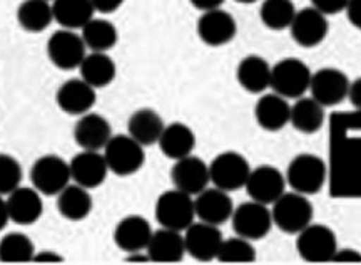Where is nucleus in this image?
<instances>
[{
  "mask_svg": "<svg viewBox=\"0 0 361 265\" xmlns=\"http://www.w3.org/2000/svg\"><path fill=\"white\" fill-rule=\"evenodd\" d=\"M71 178L78 185L94 190L106 182L109 166L104 158V153L82 150L69 161Z\"/></svg>",
  "mask_w": 361,
  "mask_h": 265,
  "instance_id": "f3484780",
  "label": "nucleus"
},
{
  "mask_svg": "<svg viewBox=\"0 0 361 265\" xmlns=\"http://www.w3.org/2000/svg\"><path fill=\"white\" fill-rule=\"evenodd\" d=\"M348 100L356 110H361V78L351 81L350 83Z\"/></svg>",
  "mask_w": 361,
  "mask_h": 265,
  "instance_id": "37998d69",
  "label": "nucleus"
},
{
  "mask_svg": "<svg viewBox=\"0 0 361 265\" xmlns=\"http://www.w3.org/2000/svg\"><path fill=\"white\" fill-rule=\"evenodd\" d=\"M231 223L236 235L255 242L268 235L273 227V215H271L268 205L250 200L234 208Z\"/></svg>",
  "mask_w": 361,
  "mask_h": 265,
  "instance_id": "9d476101",
  "label": "nucleus"
},
{
  "mask_svg": "<svg viewBox=\"0 0 361 265\" xmlns=\"http://www.w3.org/2000/svg\"><path fill=\"white\" fill-rule=\"evenodd\" d=\"M85 54H87V47H85L82 35L78 34V30L62 27L47 40L49 61L61 71L79 69Z\"/></svg>",
  "mask_w": 361,
  "mask_h": 265,
  "instance_id": "6e6552de",
  "label": "nucleus"
},
{
  "mask_svg": "<svg viewBox=\"0 0 361 265\" xmlns=\"http://www.w3.org/2000/svg\"><path fill=\"white\" fill-rule=\"evenodd\" d=\"M291 106L276 93L263 94L255 106L256 123L266 131H279L290 123Z\"/></svg>",
  "mask_w": 361,
  "mask_h": 265,
  "instance_id": "b1692460",
  "label": "nucleus"
},
{
  "mask_svg": "<svg viewBox=\"0 0 361 265\" xmlns=\"http://www.w3.org/2000/svg\"><path fill=\"white\" fill-rule=\"evenodd\" d=\"M216 260L223 264H250L256 260V249L251 240L236 235L223 240Z\"/></svg>",
  "mask_w": 361,
  "mask_h": 265,
  "instance_id": "c9c22d12",
  "label": "nucleus"
},
{
  "mask_svg": "<svg viewBox=\"0 0 361 265\" xmlns=\"http://www.w3.org/2000/svg\"><path fill=\"white\" fill-rule=\"evenodd\" d=\"M151 223L141 215H128L114 228V242L126 254L144 252L152 235Z\"/></svg>",
  "mask_w": 361,
  "mask_h": 265,
  "instance_id": "4be33fe9",
  "label": "nucleus"
},
{
  "mask_svg": "<svg viewBox=\"0 0 361 265\" xmlns=\"http://www.w3.org/2000/svg\"><path fill=\"white\" fill-rule=\"evenodd\" d=\"M326 163L322 156L303 153L291 160L286 170V183L293 192L303 193V195H314L326 183Z\"/></svg>",
  "mask_w": 361,
  "mask_h": 265,
  "instance_id": "7ed1b4c3",
  "label": "nucleus"
},
{
  "mask_svg": "<svg viewBox=\"0 0 361 265\" xmlns=\"http://www.w3.org/2000/svg\"><path fill=\"white\" fill-rule=\"evenodd\" d=\"M64 257L61 254L54 252V250H40V252H35L32 262L37 264H56V262H62Z\"/></svg>",
  "mask_w": 361,
  "mask_h": 265,
  "instance_id": "79ce46f5",
  "label": "nucleus"
},
{
  "mask_svg": "<svg viewBox=\"0 0 361 265\" xmlns=\"http://www.w3.org/2000/svg\"><path fill=\"white\" fill-rule=\"evenodd\" d=\"M335 264H361V252L356 249H336L331 257Z\"/></svg>",
  "mask_w": 361,
  "mask_h": 265,
  "instance_id": "58836bf2",
  "label": "nucleus"
},
{
  "mask_svg": "<svg viewBox=\"0 0 361 265\" xmlns=\"http://www.w3.org/2000/svg\"><path fill=\"white\" fill-rule=\"evenodd\" d=\"M314 8L323 12L324 16H333V13H340L346 8L348 0H311Z\"/></svg>",
  "mask_w": 361,
  "mask_h": 265,
  "instance_id": "4c0bfd02",
  "label": "nucleus"
},
{
  "mask_svg": "<svg viewBox=\"0 0 361 265\" xmlns=\"http://www.w3.org/2000/svg\"><path fill=\"white\" fill-rule=\"evenodd\" d=\"M223 233L218 225L207 222H192L184 230V244L186 254L200 262H209L218 257V252L223 244Z\"/></svg>",
  "mask_w": 361,
  "mask_h": 265,
  "instance_id": "f8f14e48",
  "label": "nucleus"
},
{
  "mask_svg": "<svg viewBox=\"0 0 361 265\" xmlns=\"http://www.w3.org/2000/svg\"><path fill=\"white\" fill-rule=\"evenodd\" d=\"M154 213L161 227L179 232L186 230L196 218L192 195L178 188L164 192L156 201Z\"/></svg>",
  "mask_w": 361,
  "mask_h": 265,
  "instance_id": "39448f33",
  "label": "nucleus"
},
{
  "mask_svg": "<svg viewBox=\"0 0 361 265\" xmlns=\"http://www.w3.org/2000/svg\"><path fill=\"white\" fill-rule=\"evenodd\" d=\"M328 16H324L323 12H319L318 8L313 6L296 11L295 17H293L290 29L291 37L295 39V42L301 47H316L326 39L329 24H328Z\"/></svg>",
  "mask_w": 361,
  "mask_h": 265,
  "instance_id": "ddd939ff",
  "label": "nucleus"
},
{
  "mask_svg": "<svg viewBox=\"0 0 361 265\" xmlns=\"http://www.w3.org/2000/svg\"><path fill=\"white\" fill-rule=\"evenodd\" d=\"M251 173L250 161L238 151L219 153L209 165L211 183L224 192H234L245 188Z\"/></svg>",
  "mask_w": 361,
  "mask_h": 265,
  "instance_id": "1a4fd4ad",
  "label": "nucleus"
},
{
  "mask_svg": "<svg viewBox=\"0 0 361 265\" xmlns=\"http://www.w3.org/2000/svg\"><path fill=\"white\" fill-rule=\"evenodd\" d=\"M164 119L152 107H141L134 111L128 119V134L141 145L151 146L159 141L162 129H164Z\"/></svg>",
  "mask_w": 361,
  "mask_h": 265,
  "instance_id": "bb28decb",
  "label": "nucleus"
},
{
  "mask_svg": "<svg viewBox=\"0 0 361 265\" xmlns=\"http://www.w3.org/2000/svg\"><path fill=\"white\" fill-rule=\"evenodd\" d=\"M189 4L197 11L206 12V11H213V8H218L224 4V0H189Z\"/></svg>",
  "mask_w": 361,
  "mask_h": 265,
  "instance_id": "c03bdc74",
  "label": "nucleus"
},
{
  "mask_svg": "<svg viewBox=\"0 0 361 265\" xmlns=\"http://www.w3.org/2000/svg\"><path fill=\"white\" fill-rule=\"evenodd\" d=\"M236 2H239V4H252V2H256V0H236Z\"/></svg>",
  "mask_w": 361,
  "mask_h": 265,
  "instance_id": "49530a36",
  "label": "nucleus"
},
{
  "mask_svg": "<svg viewBox=\"0 0 361 265\" xmlns=\"http://www.w3.org/2000/svg\"><path fill=\"white\" fill-rule=\"evenodd\" d=\"M8 218L16 225H34L44 213L42 193L29 187H17L7 195Z\"/></svg>",
  "mask_w": 361,
  "mask_h": 265,
  "instance_id": "a211bd4d",
  "label": "nucleus"
},
{
  "mask_svg": "<svg viewBox=\"0 0 361 265\" xmlns=\"http://www.w3.org/2000/svg\"><path fill=\"white\" fill-rule=\"evenodd\" d=\"M286 177L271 165H261L251 170L246 179V192L251 200L264 205H273L286 192Z\"/></svg>",
  "mask_w": 361,
  "mask_h": 265,
  "instance_id": "4468645a",
  "label": "nucleus"
},
{
  "mask_svg": "<svg viewBox=\"0 0 361 265\" xmlns=\"http://www.w3.org/2000/svg\"><path fill=\"white\" fill-rule=\"evenodd\" d=\"M17 22L25 33H44L54 22L52 2H47V0H24L17 8Z\"/></svg>",
  "mask_w": 361,
  "mask_h": 265,
  "instance_id": "473e14b6",
  "label": "nucleus"
},
{
  "mask_svg": "<svg viewBox=\"0 0 361 265\" xmlns=\"http://www.w3.org/2000/svg\"><path fill=\"white\" fill-rule=\"evenodd\" d=\"M157 145H159L162 155L176 161L192 155L194 146H196V134L188 124L176 121V123L166 124Z\"/></svg>",
  "mask_w": 361,
  "mask_h": 265,
  "instance_id": "a878e982",
  "label": "nucleus"
},
{
  "mask_svg": "<svg viewBox=\"0 0 361 265\" xmlns=\"http://www.w3.org/2000/svg\"><path fill=\"white\" fill-rule=\"evenodd\" d=\"M311 71L306 62L296 57H286L271 66L273 91L283 98H301L310 91Z\"/></svg>",
  "mask_w": 361,
  "mask_h": 265,
  "instance_id": "20e7f679",
  "label": "nucleus"
},
{
  "mask_svg": "<svg viewBox=\"0 0 361 265\" xmlns=\"http://www.w3.org/2000/svg\"><path fill=\"white\" fill-rule=\"evenodd\" d=\"M196 30L206 46L221 47L236 37L238 24L231 13L218 7L202 12V16L197 19Z\"/></svg>",
  "mask_w": 361,
  "mask_h": 265,
  "instance_id": "2eb2a0df",
  "label": "nucleus"
},
{
  "mask_svg": "<svg viewBox=\"0 0 361 265\" xmlns=\"http://www.w3.org/2000/svg\"><path fill=\"white\" fill-rule=\"evenodd\" d=\"M345 12L351 25L361 30V0H348Z\"/></svg>",
  "mask_w": 361,
  "mask_h": 265,
  "instance_id": "a19ab883",
  "label": "nucleus"
},
{
  "mask_svg": "<svg viewBox=\"0 0 361 265\" xmlns=\"http://www.w3.org/2000/svg\"><path fill=\"white\" fill-rule=\"evenodd\" d=\"M104 158L111 173L117 177H130L144 166L146 151L130 134H112L109 143L104 148Z\"/></svg>",
  "mask_w": 361,
  "mask_h": 265,
  "instance_id": "f257e3e1",
  "label": "nucleus"
},
{
  "mask_svg": "<svg viewBox=\"0 0 361 265\" xmlns=\"http://www.w3.org/2000/svg\"><path fill=\"white\" fill-rule=\"evenodd\" d=\"M290 123L296 131L303 134H314L324 124V106L319 105L314 98H298L291 106Z\"/></svg>",
  "mask_w": 361,
  "mask_h": 265,
  "instance_id": "7c9ffc66",
  "label": "nucleus"
},
{
  "mask_svg": "<svg viewBox=\"0 0 361 265\" xmlns=\"http://www.w3.org/2000/svg\"><path fill=\"white\" fill-rule=\"evenodd\" d=\"M47 2H52V0H47Z\"/></svg>",
  "mask_w": 361,
  "mask_h": 265,
  "instance_id": "de8ad7c7",
  "label": "nucleus"
},
{
  "mask_svg": "<svg viewBox=\"0 0 361 265\" xmlns=\"http://www.w3.org/2000/svg\"><path fill=\"white\" fill-rule=\"evenodd\" d=\"M34 255V242L25 233L11 232L0 239V262L2 264L32 262Z\"/></svg>",
  "mask_w": 361,
  "mask_h": 265,
  "instance_id": "72a5a7b5",
  "label": "nucleus"
},
{
  "mask_svg": "<svg viewBox=\"0 0 361 265\" xmlns=\"http://www.w3.org/2000/svg\"><path fill=\"white\" fill-rule=\"evenodd\" d=\"M296 8L291 0H264L261 4V22L271 30L288 29L295 17Z\"/></svg>",
  "mask_w": 361,
  "mask_h": 265,
  "instance_id": "f704fd0d",
  "label": "nucleus"
},
{
  "mask_svg": "<svg viewBox=\"0 0 361 265\" xmlns=\"http://www.w3.org/2000/svg\"><path fill=\"white\" fill-rule=\"evenodd\" d=\"M313 213V205L308 196L298 192H284L271 208L273 225H276L284 233H300L305 227L310 225Z\"/></svg>",
  "mask_w": 361,
  "mask_h": 265,
  "instance_id": "f03ea898",
  "label": "nucleus"
},
{
  "mask_svg": "<svg viewBox=\"0 0 361 265\" xmlns=\"http://www.w3.org/2000/svg\"><path fill=\"white\" fill-rule=\"evenodd\" d=\"M80 35H82L85 47L90 52H109L119 39L117 27L104 17H92L80 29Z\"/></svg>",
  "mask_w": 361,
  "mask_h": 265,
  "instance_id": "2f4dec72",
  "label": "nucleus"
},
{
  "mask_svg": "<svg viewBox=\"0 0 361 265\" xmlns=\"http://www.w3.org/2000/svg\"><path fill=\"white\" fill-rule=\"evenodd\" d=\"M348 76L336 67H323L311 74L310 93L319 105L324 107L340 105L348 98L350 89Z\"/></svg>",
  "mask_w": 361,
  "mask_h": 265,
  "instance_id": "9b49d317",
  "label": "nucleus"
},
{
  "mask_svg": "<svg viewBox=\"0 0 361 265\" xmlns=\"http://www.w3.org/2000/svg\"><path fill=\"white\" fill-rule=\"evenodd\" d=\"M126 0H90L94 11L99 13H112L123 7Z\"/></svg>",
  "mask_w": 361,
  "mask_h": 265,
  "instance_id": "ea45409f",
  "label": "nucleus"
},
{
  "mask_svg": "<svg viewBox=\"0 0 361 265\" xmlns=\"http://www.w3.org/2000/svg\"><path fill=\"white\" fill-rule=\"evenodd\" d=\"M30 182L45 196H57L72 182L69 161L59 155H44L30 168Z\"/></svg>",
  "mask_w": 361,
  "mask_h": 265,
  "instance_id": "423d86ee",
  "label": "nucleus"
},
{
  "mask_svg": "<svg viewBox=\"0 0 361 265\" xmlns=\"http://www.w3.org/2000/svg\"><path fill=\"white\" fill-rule=\"evenodd\" d=\"M11 222L8 218V210H7V201L4 200V196L0 195V232L7 227V223Z\"/></svg>",
  "mask_w": 361,
  "mask_h": 265,
  "instance_id": "a18cd8bd",
  "label": "nucleus"
},
{
  "mask_svg": "<svg viewBox=\"0 0 361 265\" xmlns=\"http://www.w3.org/2000/svg\"><path fill=\"white\" fill-rule=\"evenodd\" d=\"M146 252L149 260L156 264H176L183 260L186 255V244L184 235L179 230L161 227L159 230L152 232Z\"/></svg>",
  "mask_w": 361,
  "mask_h": 265,
  "instance_id": "5701e85b",
  "label": "nucleus"
},
{
  "mask_svg": "<svg viewBox=\"0 0 361 265\" xmlns=\"http://www.w3.org/2000/svg\"><path fill=\"white\" fill-rule=\"evenodd\" d=\"M80 78L90 86L101 89L116 79L117 66L107 52H87L79 66Z\"/></svg>",
  "mask_w": 361,
  "mask_h": 265,
  "instance_id": "cd10ccee",
  "label": "nucleus"
},
{
  "mask_svg": "<svg viewBox=\"0 0 361 265\" xmlns=\"http://www.w3.org/2000/svg\"><path fill=\"white\" fill-rule=\"evenodd\" d=\"M52 12L54 22L72 30L82 29L96 13L90 0H52Z\"/></svg>",
  "mask_w": 361,
  "mask_h": 265,
  "instance_id": "c756f323",
  "label": "nucleus"
},
{
  "mask_svg": "<svg viewBox=\"0 0 361 265\" xmlns=\"http://www.w3.org/2000/svg\"><path fill=\"white\" fill-rule=\"evenodd\" d=\"M194 208H196V217L201 222L213 223V225H223V223L231 220L234 212L233 199L229 192L221 190L218 187L204 188L197 193L194 199Z\"/></svg>",
  "mask_w": 361,
  "mask_h": 265,
  "instance_id": "aec40b11",
  "label": "nucleus"
},
{
  "mask_svg": "<svg viewBox=\"0 0 361 265\" xmlns=\"http://www.w3.org/2000/svg\"><path fill=\"white\" fill-rule=\"evenodd\" d=\"M57 210L66 220L80 222L87 218L92 212V196L87 188L69 183L64 190L57 195Z\"/></svg>",
  "mask_w": 361,
  "mask_h": 265,
  "instance_id": "c85d7f7f",
  "label": "nucleus"
},
{
  "mask_svg": "<svg viewBox=\"0 0 361 265\" xmlns=\"http://www.w3.org/2000/svg\"><path fill=\"white\" fill-rule=\"evenodd\" d=\"M236 79L245 91L259 94L264 93L271 84V66L264 57L250 54L239 61L236 67Z\"/></svg>",
  "mask_w": 361,
  "mask_h": 265,
  "instance_id": "393cba45",
  "label": "nucleus"
},
{
  "mask_svg": "<svg viewBox=\"0 0 361 265\" xmlns=\"http://www.w3.org/2000/svg\"><path fill=\"white\" fill-rule=\"evenodd\" d=\"M111 138V123L102 114L89 111V113L79 116L74 126V141L80 150L101 151L106 148Z\"/></svg>",
  "mask_w": 361,
  "mask_h": 265,
  "instance_id": "412c9836",
  "label": "nucleus"
},
{
  "mask_svg": "<svg viewBox=\"0 0 361 265\" xmlns=\"http://www.w3.org/2000/svg\"><path fill=\"white\" fill-rule=\"evenodd\" d=\"M22 177L24 173L19 160L7 153H0V195H8L17 187H20Z\"/></svg>",
  "mask_w": 361,
  "mask_h": 265,
  "instance_id": "e433bc0d",
  "label": "nucleus"
},
{
  "mask_svg": "<svg viewBox=\"0 0 361 265\" xmlns=\"http://www.w3.org/2000/svg\"><path fill=\"white\" fill-rule=\"evenodd\" d=\"M96 88L85 83L82 78L69 79L56 93V102L59 110L71 116H82L96 106Z\"/></svg>",
  "mask_w": 361,
  "mask_h": 265,
  "instance_id": "6ab92c4d",
  "label": "nucleus"
},
{
  "mask_svg": "<svg viewBox=\"0 0 361 265\" xmlns=\"http://www.w3.org/2000/svg\"><path fill=\"white\" fill-rule=\"evenodd\" d=\"M171 179H173L174 188L196 196L211 183L209 165H206V161L197 156L188 155L174 161L171 168Z\"/></svg>",
  "mask_w": 361,
  "mask_h": 265,
  "instance_id": "dca6fc26",
  "label": "nucleus"
},
{
  "mask_svg": "<svg viewBox=\"0 0 361 265\" xmlns=\"http://www.w3.org/2000/svg\"><path fill=\"white\" fill-rule=\"evenodd\" d=\"M338 249L335 232L322 223H310L298 233L296 250L300 257L311 264L331 262Z\"/></svg>",
  "mask_w": 361,
  "mask_h": 265,
  "instance_id": "0eeeda50",
  "label": "nucleus"
}]
</instances>
